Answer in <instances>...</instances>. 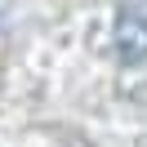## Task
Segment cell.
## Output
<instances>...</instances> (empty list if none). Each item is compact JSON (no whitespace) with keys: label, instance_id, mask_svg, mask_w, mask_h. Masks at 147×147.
I'll return each mask as SVG.
<instances>
[{"label":"cell","instance_id":"obj_1","mask_svg":"<svg viewBox=\"0 0 147 147\" xmlns=\"http://www.w3.org/2000/svg\"><path fill=\"white\" fill-rule=\"evenodd\" d=\"M116 49L125 63H143L147 58V0L125 5L116 13Z\"/></svg>","mask_w":147,"mask_h":147}]
</instances>
